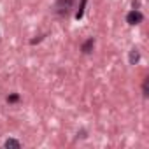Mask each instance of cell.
<instances>
[{
	"mask_svg": "<svg viewBox=\"0 0 149 149\" xmlns=\"http://www.w3.org/2000/svg\"><path fill=\"white\" fill-rule=\"evenodd\" d=\"M91 46H93V40H88V42L84 44V53H90V49H91Z\"/></svg>",
	"mask_w": 149,
	"mask_h": 149,
	"instance_id": "obj_4",
	"label": "cell"
},
{
	"mask_svg": "<svg viewBox=\"0 0 149 149\" xmlns=\"http://www.w3.org/2000/svg\"><path fill=\"white\" fill-rule=\"evenodd\" d=\"M6 147H14V149H18V147H19V142L11 139V140H7V142H6Z\"/></svg>",
	"mask_w": 149,
	"mask_h": 149,
	"instance_id": "obj_2",
	"label": "cell"
},
{
	"mask_svg": "<svg viewBox=\"0 0 149 149\" xmlns=\"http://www.w3.org/2000/svg\"><path fill=\"white\" fill-rule=\"evenodd\" d=\"M137 60H139V53L133 49V51H132V54H130V61H132V63H135Z\"/></svg>",
	"mask_w": 149,
	"mask_h": 149,
	"instance_id": "obj_3",
	"label": "cell"
},
{
	"mask_svg": "<svg viewBox=\"0 0 149 149\" xmlns=\"http://www.w3.org/2000/svg\"><path fill=\"white\" fill-rule=\"evenodd\" d=\"M18 98H19L18 95H11V97H9V102H18Z\"/></svg>",
	"mask_w": 149,
	"mask_h": 149,
	"instance_id": "obj_5",
	"label": "cell"
},
{
	"mask_svg": "<svg viewBox=\"0 0 149 149\" xmlns=\"http://www.w3.org/2000/svg\"><path fill=\"white\" fill-rule=\"evenodd\" d=\"M126 21H128L130 25H137V23H140V21H142V14H140L139 11H132V13H128Z\"/></svg>",
	"mask_w": 149,
	"mask_h": 149,
	"instance_id": "obj_1",
	"label": "cell"
}]
</instances>
